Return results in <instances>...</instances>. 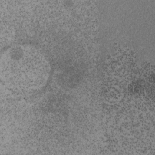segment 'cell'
I'll list each match as a JSON object with an SVG mask.
<instances>
[{
	"label": "cell",
	"instance_id": "cell-1",
	"mask_svg": "<svg viewBox=\"0 0 155 155\" xmlns=\"http://www.w3.org/2000/svg\"><path fill=\"white\" fill-rule=\"evenodd\" d=\"M28 48L14 47L9 50L4 58L5 71L10 80L15 78L21 87L36 89L45 82L49 68L38 54H29Z\"/></svg>",
	"mask_w": 155,
	"mask_h": 155
}]
</instances>
